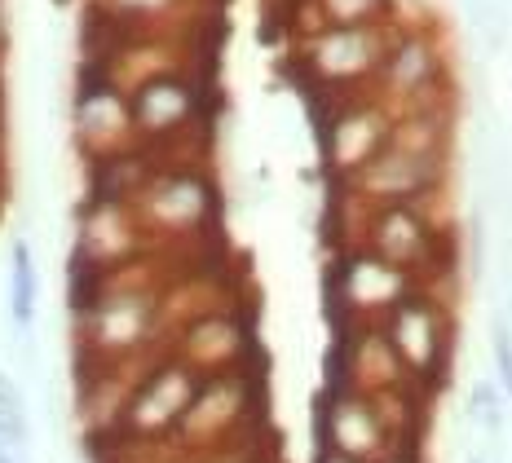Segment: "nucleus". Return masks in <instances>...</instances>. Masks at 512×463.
Masks as SVG:
<instances>
[{
	"mask_svg": "<svg viewBox=\"0 0 512 463\" xmlns=\"http://www.w3.org/2000/svg\"><path fill=\"white\" fill-rule=\"evenodd\" d=\"M393 137V111L384 98H345L323 115L318 128V146H323V164L336 181H349L358 168L389 146Z\"/></svg>",
	"mask_w": 512,
	"mask_h": 463,
	"instance_id": "nucleus-3",
	"label": "nucleus"
},
{
	"mask_svg": "<svg viewBox=\"0 0 512 463\" xmlns=\"http://www.w3.org/2000/svg\"><path fill=\"white\" fill-rule=\"evenodd\" d=\"M384 463H420V455H393V459H384Z\"/></svg>",
	"mask_w": 512,
	"mask_h": 463,
	"instance_id": "nucleus-17",
	"label": "nucleus"
},
{
	"mask_svg": "<svg viewBox=\"0 0 512 463\" xmlns=\"http://www.w3.org/2000/svg\"><path fill=\"white\" fill-rule=\"evenodd\" d=\"M133 212L142 230L155 225L159 234H199L217 212V190L199 168H159Z\"/></svg>",
	"mask_w": 512,
	"mask_h": 463,
	"instance_id": "nucleus-7",
	"label": "nucleus"
},
{
	"mask_svg": "<svg viewBox=\"0 0 512 463\" xmlns=\"http://www.w3.org/2000/svg\"><path fill=\"white\" fill-rule=\"evenodd\" d=\"M204 84L195 75L181 71H164L142 80L133 93H128V115H133L137 142H173V137H186L190 128H199V115H204Z\"/></svg>",
	"mask_w": 512,
	"mask_h": 463,
	"instance_id": "nucleus-8",
	"label": "nucleus"
},
{
	"mask_svg": "<svg viewBox=\"0 0 512 463\" xmlns=\"http://www.w3.org/2000/svg\"><path fill=\"white\" fill-rule=\"evenodd\" d=\"M446 177H451V155H424V150L389 142L367 168H358L340 186L362 203H407L433 195V190H446Z\"/></svg>",
	"mask_w": 512,
	"mask_h": 463,
	"instance_id": "nucleus-6",
	"label": "nucleus"
},
{
	"mask_svg": "<svg viewBox=\"0 0 512 463\" xmlns=\"http://www.w3.org/2000/svg\"><path fill=\"white\" fill-rule=\"evenodd\" d=\"M9 314L23 331L36 322V261L23 239L9 243Z\"/></svg>",
	"mask_w": 512,
	"mask_h": 463,
	"instance_id": "nucleus-10",
	"label": "nucleus"
},
{
	"mask_svg": "<svg viewBox=\"0 0 512 463\" xmlns=\"http://www.w3.org/2000/svg\"><path fill=\"white\" fill-rule=\"evenodd\" d=\"M314 463H362V459H349V455H340V450H318Z\"/></svg>",
	"mask_w": 512,
	"mask_h": 463,
	"instance_id": "nucleus-16",
	"label": "nucleus"
},
{
	"mask_svg": "<svg viewBox=\"0 0 512 463\" xmlns=\"http://www.w3.org/2000/svg\"><path fill=\"white\" fill-rule=\"evenodd\" d=\"M0 437H5L9 446H27V419H23V411H0Z\"/></svg>",
	"mask_w": 512,
	"mask_h": 463,
	"instance_id": "nucleus-14",
	"label": "nucleus"
},
{
	"mask_svg": "<svg viewBox=\"0 0 512 463\" xmlns=\"http://www.w3.org/2000/svg\"><path fill=\"white\" fill-rule=\"evenodd\" d=\"M490 353H495V366H499V384H504L512 397V318H508V309L490 314Z\"/></svg>",
	"mask_w": 512,
	"mask_h": 463,
	"instance_id": "nucleus-12",
	"label": "nucleus"
},
{
	"mask_svg": "<svg viewBox=\"0 0 512 463\" xmlns=\"http://www.w3.org/2000/svg\"><path fill=\"white\" fill-rule=\"evenodd\" d=\"M0 411H23V393H18V384L9 380L5 371H0Z\"/></svg>",
	"mask_w": 512,
	"mask_h": 463,
	"instance_id": "nucleus-15",
	"label": "nucleus"
},
{
	"mask_svg": "<svg viewBox=\"0 0 512 463\" xmlns=\"http://www.w3.org/2000/svg\"><path fill=\"white\" fill-rule=\"evenodd\" d=\"M468 406H473V415L482 419L490 433H495V428H499V397H495V389H490V384H473V397H468Z\"/></svg>",
	"mask_w": 512,
	"mask_h": 463,
	"instance_id": "nucleus-13",
	"label": "nucleus"
},
{
	"mask_svg": "<svg viewBox=\"0 0 512 463\" xmlns=\"http://www.w3.org/2000/svg\"><path fill=\"white\" fill-rule=\"evenodd\" d=\"M199 389H204V371L168 353L137 380V389L128 393V406L115 419L137 437H168L186 419Z\"/></svg>",
	"mask_w": 512,
	"mask_h": 463,
	"instance_id": "nucleus-4",
	"label": "nucleus"
},
{
	"mask_svg": "<svg viewBox=\"0 0 512 463\" xmlns=\"http://www.w3.org/2000/svg\"><path fill=\"white\" fill-rule=\"evenodd\" d=\"M415 287L420 278L411 269L384 261L371 247H345L327 269V314L336 322V336L358 327H380L384 314Z\"/></svg>",
	"mask_w": 512,
	"mask_h": 463,
	"instance_id": "nucleus-1",
	"label": "nucleus"
},
{
	"mask_svg": "<svg viewBox=\"0 0 512 463\" xmlns=\"http://www.w3.org/2000/svg\"><path fill=\"white\" fill-rule=\"evenodd\" d=\"M53 5H58V9H67V5H71V0H53Z\"/></svg>",
	"mask_w": 512,
	"mask_h": 463,
	"instance_id": "nucleus-19",
	"label": "nucleus"
},
{
	"mask_svg": "<svg viewBox=\"0 0 512 463\" xmlns=\"http://www.w3.org/2000/svg\"><path fill=\"white\" fill-rule=\"evenodd\" d=\"M318 446L340 450L362 463H384L393 459V437L371 402V393L349 389V393H327L318 397Z\"/></svg>",
	"mask_w": 512,
	"mask_h": 463,
	"instance_id": "nucleus-9",
	"label": "nucleus"
},
{
	"mask_svg": "<svg viewBox=\"0 0 512 463\" xmlns=\"http://www.w3.org/2000/svg\"><path fill=\"white\" fill-rule=\"evenodd\" d=\"M0 463H14V455H9V450H5V446H0Z\"/></svg>",
	"mask_w": 512,
	"mask_h": 463,
	"instance_id": "nucleus-18",
	"label": "nucleus"
},
{
	"mask_svg": "<svg viewBox=\"0 0 512 463\" xmlns=\"http://www.w3.org/2000/svg\"><path fill=\"white\" fill-rule=\"evenodd\" d=\"M398 40V36H393ZM389 23H362V27H323L305 40V67L318 89H354L362 80H376L384 53L393 49Z\"/></svg>",
	"mask_w": 512,
	"mask_h": 463,
	"instance_id": "nucleus-5",
	"label": "nucleus"
},
{
	"mask_svg": "<svg viewBox=\"0 0 512 463\" xmlns=\"http://www.w3.org/2000/svg\"><path fill=\"white\" fill-rule=\"evenodd\" d=\"M473 463H482V459H473Z\"/></svg>",
	"mask_w": 512,
	"mask_h": 463,
	"instance_id": "nucleus-20",
	"label": "nucleus"
},
{
	"mask_svg": "<svg viewBox=\"0 0 512 463\" xmlns=\"http://www.w3.org/2000/svg\"><path fill=\"white\" fill-rule=\"evenodd\" d=\"M380 331L424 389L429 393L442 389L446 371H451V353H455V318L446 296L429 292V287H415L411 296H402L384 314Z\"/></svg>",
	"mask_w": 512,
	"mask_h": 463,
	"instance_id": "nucleus-2",
	"label": "nucleus"
},
{
	"mask_svg": "<svg viewBox=\"0 0 512 463\" xmlns=\"http://www.w3.org/2000/svg\"><path fill=\"white\" fill-rule=\"evenodd\" d=\"M323 27H362V23H384L393 0H314Z\"/></svg>",
	"mask_w": 512,
	"mask_h": 463,
	"instance_id": "nucleus-11",
	"label": "nucleus"
}]
</instances>
